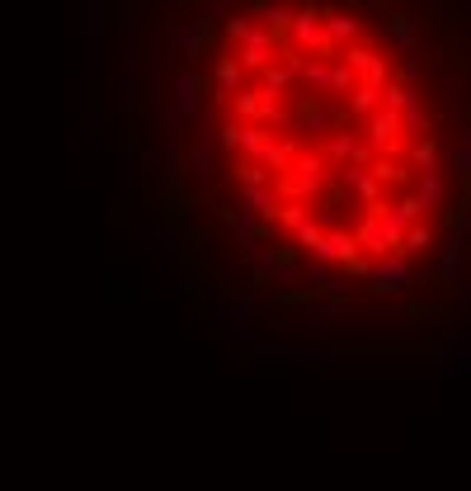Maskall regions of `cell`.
I'll list each match as a JSON object with an SVG mask.
<instances>
[{
  "label": "cell",
  "mask_w": 471,
  "mask_h": 491,
  "mask_svg": "<svg viewBox=\"0 0 471 491\" xmlns=\"http://www.w3.org/2000/svg\"><path fill=\"white\" fill-rule=\"evenodd\" d=\"M241 86H250V71L241 67V57H236V53L231 57H217L212 62V95H217V100H231Z\"/></svg>",
  "instance_id": "6da1fadb"
},
{
  "label": "cell",
  "mask_w": 471,
  "mask_h": 491,
  "mask_svg": "<svg viewBox=\"0 0 471 491\" xmlns=\"http://www.w3.org/2000/svg\"><path fill=\"white\" fill-rule=\"evenodd\" d=\"M382 34V43H392L396 53H406L410 57V47H415V38H419V29H415V20H406V14H386V24L377 29Z\"/></svg>",
  "instance_id": "7a4b0ae2"
},
{
  "label": "cell",
  "mask_w": 471,
  "mask_h": 491,
  "mask_svg": "<svg viewBox=\"0 0 471 491\" xmlns=\"http://www.w3.org/2000/svg\"><path fill=\"white\" fill-rule=\"evenodd\" d=\"M326 34H330V43H335V47H344V43H353V38H363V20H359L353 10L326 14Z\"/></svg>",
  "instance_id": "3957f363"
},
{
  "label": "cell",
  "mask_w": 471,
  "mask_h": 491,
  "mask_svg": "<svg viewBox=\"0 0 471 491\" xmlns=\"http://www.w3.org/2000/svg\"><path fill=\"white\" fill-rule=\"evenodd\" d=\"M382 104L392 109V113H401V109H410V104H419V90H415V80H386L382 86Z\"/></svg>",
  "instance_id": "277c9868"
}]
</instances>
